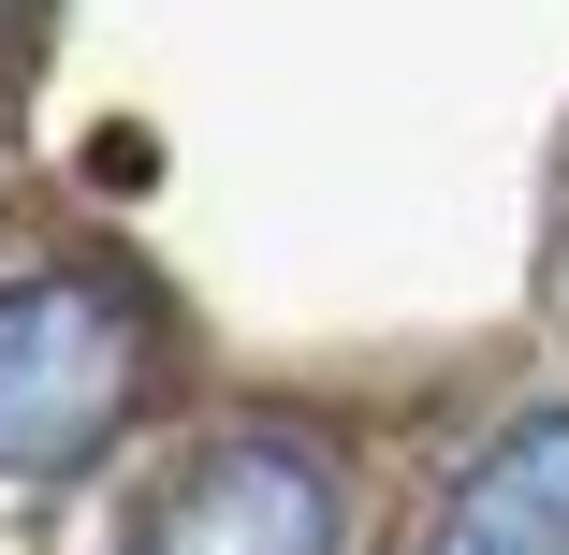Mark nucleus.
<instances>
[{
    "label": "nucleus",
    "instance_id": "f257e3e1",
    "mask_svg": "<svg viewBox=\"0 0 569 555\" xmlns=\"http://www.w3.org/2000/svg\"><path fill=\"white\" fill-rule=\"evenodd\" d=\"M147 395V321L88 264L0 278V483H73Z\"/></svg>",
    "mask_w": 569,
    "mask_h": 555
},
{
    "label": "nucleus",
    "instance_id": "20e7f679",
    "mask_svg": "<svg viewBox=\"0 0 569 555\" xmlns=\"http://www.w3.org/2000/svg\"><path fill=\"white\" fill-rule=\"evenodd\" d=\"M16 16H30V0H0V30H16Z\"/></svg>",
    "mask_w": 569,
    "mask_h": 555
},
{
    "label": "nucleus",
    "instance_id": "7ed1b4c3",
    "mask_svg": "<svg viewBox=\"0 0 569 555\" xmlns=\"http://www.w3.org/2000/svg\"><path fill=\"white\" fill-rule=\"evenodd\" d=\"M423 555H569V409H526L497 454L438 497Z\"/></svg>",
    "mask_w": 569,
    "mask_h": 555
},
{
    "label": "nucleus",
    "instance_id": "f03ea898",
    "mask_svg": "<svg viewBox=\"0 0 569 555\" xmlns=\"http://www.w3.org/2000/svg\"><path fill=\"white\" fill-rule=\"evenodd\" d=\"M132 555H336V468L307 438H204L147 497Z\"/></svg>",
    "mask_w": 569,
    "mask_h": 555
}]
</instances>
